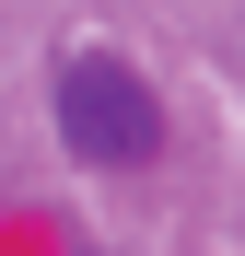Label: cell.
<instances>
[{
	"instance_id": "cell-1",
	"label": "cell",
	"mask_w": 245,
	"mask_h": 256,
	"mask_svg": "<svg viewBox=\"0 0 245 256\" xmlns=\"http://www.w3.org/2000/svg\"><path fill=\"white\" fill-rule=\"evenodd\" d=\"M59 140H70V163H117L129 175V163L163 152V105L129 58L82 47V58H59Z\"/></svg>"
}]
</instances>
